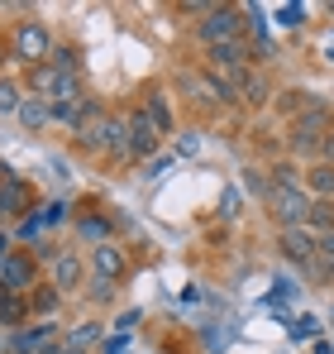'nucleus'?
Listing matches in <instances>:
<instances>
[{
  "label": "nucleus",
  "instance_id": "nucleus-1",
  "mask_svg": "<svg viewBox=\"0 0 334 354\" xmlns=\"http://www.w3.org/2000/svg\"><path fill=\"white\" fill-rule=\"evenodd\" d=\"M244 10H234V5H210L206 15H201V24H196V44L201 48H220V44H244Z\"/></svg>",
  "mask_w": 334,
  "mask_h": 354
},
{
  "label": "nucleus",
  "instance_id": "nucleus-2",
  "mask_svg": "<svg viewBox=\"0 0 334 354\" xmlns=\"http://www.w3.org/2000/svg\"><path fill=\"white\" fill-rule=\"evenodd\" d=\"M263 206L273 211V221H277L282 230H291V225H306V216H311V192H306V187H273Z\"/></svg>",
  "mask_w": 334,
  "mask_h": 354
},
{
  "label": "nucleus",
  "instance_id": "nucleus-3",
  "mask_svg": "<svg viewBox=\"0 0 334 354\" xmlns=\"http://www.w3.org/2000/svg\"><path fill=\"white\" fill-rule=\"evenodd\" d=\"M10 44H14V58L29 62V67H39V62L53 53V34H48V24H43V19H19Z\"/></svg>",
  "mask_w": 334,
  "mask_h": 354
},
{
  "label": "nucleus",
  "instance_id": "nucleus-4",
  "mask_svg": "<svg viewBox=\"0 0 334 354\" xmlns=\"http://www.w3.org/2000/svg\"><path fill=\"white\" fill-rule=\"evenodd\" d=\"M325 134H330V106L315 101L306 115H296V124H291V149L296 153H315V149H325Z\"/></svg>",
  "mask_w": 334,
  "mask_h": 354
},
{
  "label": "nucleus",
  "instance_id": "nucleus-5",
  "mask_svg": "<svg viewBox=\"0 0 334 354\" xmlns=\"http://www.w3.org/2000/svg\"><path fill=\"white\" fill-rule=\"evenodd\" d=\"M62 345V330H57V321H43V326H24V330H14L10 340H5V350L10 354H53Z\"/></svg>",
  "mask_w": 334,
  "mask_h": 354
},
{
  "label": "nucleus",
  "instance_id": "nucleus-6",
  "mask_svg": "<svg viewBox=\"0 0 334 354\" xmlns=\"http://www.w3.org/2000/svg\"><path fill=\"white\" fill-rule=\"evenodd\" d=\"M206 72H215V77L229 82V86H239L244 72H248V44H220V48H206Z\"/></svg>",
  "mask_w": 334,
  "mask_h": 354
},
{
  "label": "nucleus",
  "instance_id": "nucleus-7",
  "mask_svg": "<svg viewBox=\"0 0 334 354\" xmlns=\"http://www.w3.org/2000/svg\"><path fill=\"white\" fill-rule=\"evenodd\" d=\"M96 134V153H110V158H134V139H129V120L106 115L101 124H91Z\"/></svg>",
  "mask_w": 334,
  "mask_h": 354
},
{
  "label": "nucleus",
  "instance_id": "nucleus-8",
  "mask_svg": "<svg viewBox=\"0 0 334 354\" xmlns=\"http://www.w3.org/2000/svg\"><path fill=\"white\" fill-rule=\"evenodd\" d=\"M277 244H282V254H286V259H296V263H306V268L320 259V235H311L306 225H291V230H282Z\"/></svg>",
  "mask_w": 334,
  "mask_h": 354
},
{
  "label": "nucleus",
  "instance_id": "nucleus-9",
  "mask_svg": "<svg viewBox=\"0 0 334 354\" xmlns=\"http://www.w3.org/2000/svg\"><path fill=\"white\" fill-rule=\"evenodd\" d=\"M129 139H134V158H144V153H153V149H158V139H163V129H158V120L148 115V111H144V106H134V111H129Z\"/></svg>",
  "mask_w": 334,
  "mask_h": 354
},
{
  "label": "nucleus",
  "instance_id": "nucleus-10",
  "mask_svg": "<svg viewBox=\"0 0 334 354\" xmlns=\"http://www.w3.org/2000/svg\"><path fill=\"white\" fill-rule=\"evenodd\" d=\"M0 288H5V292H19V297H24L29 288H34V259L14 249V254L0 263Z\"/></svg>",
  "mask_w": 334,
  "mask_h": 354
},
{
  "label": "nucleus",
  "instance_id": "nucleus-11",
  "mask_svg": "<svg viewBox=\"0 0 334 354\" xmlns=\"http://www.w3.org/2000/svg\"><path fill=\"white\" fill-rule=\"evenodd\" d=\"M24 211H29V187H24V177L10 168V173L0 177V221L5 216H24Z\"/></svg>",
  "mask_w": 334,
  "mask_h": 354
},
{
  "label": "nucleus",
  "instance_id": "nucleus-12",
  "mask_svg": "<svg viewBox=\"0 0 334 354\" xmlns=\"http://www.w3.org/2000/svg\"><path fill=\"white\" fill-rule=\"evenodd\" d=\"M53 288L57 292H77V288H81V254H77V249L53 254Z\"/></svg>",
  "mask_w": 334,
  "mask_h": 354
},
{
  "label": "nucleus",
  "instance_id": "nucleus-13",
  "mask_svg": "<svg viewBox=\"0 0 334 354\" xmlns=\"http://www.w3.org/2000/svg\"><path fill=\"white\" fill-rule=\"evenodd\" d=\"M91 273L119 283V278H124V254H119L115 244H96V249H91Z\"/></svg>",
  "mask_w": 334,
  "mask_h": 354
},
{
  "label": "nucleus",
  "instance_id": "nucleus-14",
  "mask_svg": "<svg viewBox=\"0 0 334 354\" xmlns=\"http://www.w3.org/2000/svg\"><path fill=\"white\" fill-rule=\"evenodd\" d=\"M48 120H53V101H48V96H24V101H19V124H24L29 134H39Z\"/></svg>",
  "mask_w": 334,
  "mask_h": 354
},
{
  "label": "nucleus",
  "instance_id": "nucleus-15",
  "mask_svg": "<svg viewBox=\"0 0 334 354\" xmlns=\"http://www.w3.org/2000/svg\"><path fill=\"white\" fill-rule=\"evenodd\" d=\"M24 316H29V297L19 292H0V326H10V335L24 326Z\"/></svg>",
  "mask_w": 334,
  "mask_h": 354
},
{
  "label": "nucleus",
  "instance_id": "nucleus-16",
  "mask_svg": "<svg viewBox=\"0 0 334 354\" xmlns=\"http://www.w3.org/2000/svg\"><path fill=\"white\" fill-rule=\"evenodd\" d=\"M48 101H53V106H77V101H81V72H57Z\"/></svg>",
  "mask_w": 334,
  "mask_h": 354
},
{
  "label": "nucleus",
  "instance_id": "nucleus-17",
  "mask_svg": "<svg viewBox=\"0 0 334 354\" xmlns=\"http://www.w3.org/2000/svg\"><path fill=\"white\" fill-rule=\"evenodd\" d=\"M239 96L248 101V106H268V96H273V86H268V77L263 72H244V82H239Z\"/></svg>",
  "mask_w": 334,
  "mask_h": 354
},
{
  "label": "nucleus",
  "instance_id": "nucleus-18",
  "mask_svg": "<svg viewBox=\"0 0 334 354\" xmlns=\"http://www.w3.org/2000/svg\"><path fill=\"white\" fill-rule=\"evenodd\" d=\"M306 230H311V235H334V201H315V196H311Z\"/></svg>",
  "mask_w": 334,
  "mask_h": 354
},
{
  "label": "nucleus",
  "instance_id": "nucleus-19",
  "mask_svg": "<svg viewBox=\"0 0 334 354\" xmlns=\"http://www.w3.org/2000/svg\"><path fill=\"white\" fill-rule=\"evenodd\" d=\"M306 182H311L315 201H330V196H334V163H325V158L311 163V177H306Z\"/></svg>",
  "mask_w": 334,
  "mask_h": 354
},
{
  "label": "nucleus",
  "instance_id": "nucleus-20",
  "mask_svg": "<svg viewBox=\"0 0 334 354\" xmlns=\"http://www.w3.org/2000/svg\"><path fill=\"white\" fill-rule=\"evenodd\" d=\"M62 340H67V345H77V350H91V345L101 340V321H81V326H67V330H62Z\"/></svg>",
  "mask_w": 334,
  "mask_h": 354
},
{
  "label": "nucleus",
  "instance_id": "nucleus-21",
  "mask_svg": "<svg viewBox=\"0 0 334 354\" xmlns=\"http://www.w3.org/2000/svg\"><path fill=\"white\" fill-rule=\"evenodd\" d=\"M48 67H53V72H81V53L67 48V44H57L53 53H48Z\"/></svg>",
  "mask_w": 334,
  "mask_h": 354
},
{
  "label": "nucleus",
  "instance_id": "nucleus-22",
  "mask_svg": "<svg viewBox=\"0 0 334 354\" xmlns=\"http://www.w3.org/2000/svg\"><path fill=\"white\" fill-rule=\"evenodd\" d=\"M77 230H81V239H91V244H110V225L101 216H81Z\"/></svg>",
  "mask_w": 334,
  "mask_h": 354
},
{
  "label": "nucleus",
  "instance_id": "nucleus-23",
  "mask_svg": "<svg viewBox=\"0 0 334 354\" xmlns=\"http://www.w3.org/2000/svg\"><path fill=\"white\" fill-rule=\"evenodd\" d=\"M19 101H24V91H19V82H10V77H0V115H19Z\"/></svg>",
  "mask_w": 334,
  "mask_h": 354
},
{
  "label": "nucleus",
  "instance_id": "nucleus-24",
  "mask_svg": "<svg viewBox=\"0 0 334 354\" xmlns=\"http://www.w3.org/2000/svg\"><path fill=\"white\" fill-rule=\"evenodd\" d=\"M57 301H62V292H34L29 297V306H34V311H39V316H43V321H53V311H57Z\"/></svg>",
  "mask_w": 334,
  "mask_h": 354
},
{
  "label": "nucleus",
  "instance_id": "nucleus-25",
  "mask_svg": "<svg viewBox=\"0 0 334 354\" xmlns=\"http://www.w3.org/2000/svg\"><path fill=\"white\" fill-rule=\"evenodd\" d=\"M144 111L158 120V129H163V134L172 129V111H167V101H163V96H148V101H144Z\"/></svg>",
  "mask_w": 334,
  "mask_h": 354
},
{
  "label": "nucleus",
  "instance_id": "nucleus-26",
  "mask_svg": "<svg viewBox=\"0 0 334 354\" xmlns=\"http://www.w3.org/2000/svg\"><path fill=\"white\" fill-rule=\"evenodd\" d=\"M244 187H248L253 196H263V201H268V192H273V182L263 177V168H244Z\"/></svg>",
  "mask_w": 334,
  "mask_h": 354
},
{
  "label": "nucleus",
  "instance_id": "nucleus-27",
  "mask_svg": "<svg viewBox=\"0 0 334 354\" xmlns=\"http://www.w3.org/2000/svg\"><path fill=\"white\" fill-rule=\"evenodd\" d=\"M244 211V192H234V187H224V196H220V216L224 221H234Z\"/></svg>",
  "mask_w": 334,
  "mask_h": 354
},
{
  "label": "nucleus",
  "instance_id": "nucleus-28",
  "mask_svg": "<svg viewBox=\"0 0 334 354\" xmlns=\"http://www.w3.org/2000/svg\"><path fill=\"white\" fill-rule=\"evenodd\" d=\"M86 297H91V301H110V297H115V283H110V278H96V273H91Z\"/></svg>",
  "mask_w": 334,
  "mask_h": 354
},
{
  "label": "nucleus",
  "instance_id": "nucleus-29",
  "mask_svg": "<svg viewBox=\"0 0 334 354\" xmlns=\"http://www.w3.org/2000/svg\"><path fill=\"white\" fill-rule=\"evenodd\" d=\"M39 221H43V230H48V225H62V221H67V206H62V201H48V206L39 211Z\"/></svg>",
  "mask_w": 334,
  "mask_h": 354
},
{
  "label": "nucleus",
  "instance_id": "nucleus-30",
  "mask_svg": "<svg viewBox=\"0 0 334 354\" xmlns=\"http://www.w3.org/2000/svg\"><path fill=\"white\" fill-rule=\"evenodd\" d=\"M320 263H325V268L334 263V235H320Z\"/></svg>",
  "mask_w": 334,
  "mask_h": 354
},
{
  "label": "nucleus",
  "instance_id": "nucleus-31",
  "mask_svg": "<svg viewBox=\"0 0 334 354\" xmlns=\"http://www.w3.org/2000/svg\"><path fill=\"white\" fill-rule=\"evenodd\" d=\"M10 254H14V239H10V230H5V225H0V263H5V259H10Z\"/></svg>",
  "mask_w": 334,
  "mask_h": 354
},
{
  "label": "nucleus",
  "instance_id": "nucleus-32",
  "mask_svg": "<svg viewBox=\"0 0 334 354\" xmlns=\"http://www.w3.org/2000/svg\"><path fill=\"white\" fill-rule=\"evenodd\" d=\"M177 149H181V153H196V149H201V134H181V144H177Z\"/></svg>",
  "mask_w": 334,
  "mask_h": 354
},
{
  "label": "nucleus",
  "instance_id": "nucleus-33",
  "mask_svg": "<svg viewBox=\"0 0 334 354\" xmlns=\"http://www.w3.org/2000/svg\"><path fill=\"white\" fill-rule=\"evenodd\" d=\"M167 163H172V158H153V163H148L144 173H148V177H163V173H167Z\"/></svg>",
  "mask_w": 334,
  "mask_h": 354
},
{
  "label": "nucleus",
  "instance_id": "nucleus-34",
  "mask_svg": "<svg viewBox=\"0 0 334 354\" xmlns=\"http://www.w3.org/2000/svg\"><path fill=\"white\" fill-rule=\"evenodd\" d=\"M301 101H306V91H286V96H282V106H286V111H296Z\"/></svg>",
  "mask_w": 334,
  "mask_h": 354
},
{
  "label": "nucleus",
  "instance_id": "nucleus-35",
  "mask_svg": "<svg viewBox=\"0 0 334 354\" xmlns=\"http://www.w3.org/2000/svg\"><path fill=\"white\" fill-rule=\"evenodd\" d=\"M106 354H124V335L119 340H106Z\"/></svg>",
  "mask_w": 334,
  "mask_h": 354
},
{
  "label": "nucleus",
  "instance_id": "nucleus-36",
  "mask_svg": "<svg viewBox=\"0 0 334 354\" xmlns=\"http://www.w3.org/2000/svg\"><path fill=\"white\" fill-rule=\"evenodd\" d=\"M53 354H86V350H77V345H67V340H62V345H57Z\"/></svg>",
  "mask_w": 334,
  "mask_h": 354
},
{
  "label": "nucleus",
  "instance_id": "nucleus-37",
  "mask_svg": "<svg viewBox=\"0 0 334 354\" xmlns=\"http://www.w3.org/2000/svg\"><path fill=\"white\" fill-rule=\"evenodd\" d=\"M5 173H10V168H5V163H0V177H5Z\"/></svg>",
  "mask_w": 334,
  "mask_h": 354
},
{
  "label": "nucleus",
  "instance_id": "nucleus-38",
  "mask_svg": "<svg viewBox=\"0 0 334 354\" xmlns=\"http://www.w3.org/2000/svg\"><path fill=\"white\" fill-rule=\"evenodd\" d=\"M0 292H5V288H0Z\"/></svg>",
  "mask_w": 334,
  "mask_h": 354
}]
</instances>
